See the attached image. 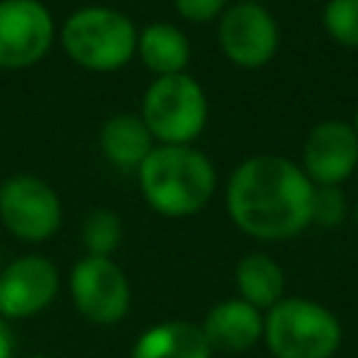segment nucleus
Segmentation results:
<instances>
[{
  "label": "nucleus",
  "mask_w": 358,
  "mask_h": 358,
  "mask_svg": "<svg viewBox=\"0 0 358 358\" xmlns=\"http://www.w3.org/2000/svg\"><path fill=\"white\" fill-rule=\"evenodd\" d=\"M313 190L316 185L299 162L280 154H255L229 173L224 199L243 235L277 243L313 224Z\"/></svg>",
  "instance_id": "f257e3e1"
},
{
  "label": "nucleus",
  "mask_w": 358,
  "mask_h": 358,
  "mask_svg": "<svg viewBox=\"0 0 358 358\" xmlns=\"http://www.w3.org/2000/svg\"><path fill=\"white\" fill-rule=\"evenodd\" d=\"M145 204L165 218H190L207 207L218 173L213 159L196 145H154L137 168Z\"/></svg>",
  "instance_id": "f03ea898"
},
{
  "label": "nucleus",
  "mask_w": 358,
  "mask_h": 358,
  "mask_svg": "<svg viewBox=\"0 0 358 358\" xmlns=\"http://www.w3.org/2000/svg\"><path fill=\"white\" fill-rule=\"evenodd\" d=\"M140 28L134 20L109 6H81L59 28V45L67 59L92 73H115L137 53Z\"/></svg>",
  "instance_id": "7ed1b4c3"
},
{
  "label": "nucleus",
  "mask_w": 358,
  "mask_h": 358,
  "mask_svg": "<svg viewBox=\"0 0 358 358\" xmlns=\"http://www.w3.org/2000/svg\"><path fill=\"white\" fill-rule=\"evenodd\" d=\"M341 338L338 316L308 296H282L263 313V341L274 358H333Z\"/></svg>",
  "instance_id": "20e7f679"
},
{
  "label": "nucleus",
  "mask_w": 358,
  "mask_h": 358,
  "mask_svg": "<svg viewBox=\"0 0 358 358\" xmlns=\"http://www.w3.org/2000/svg\"><path fill=\"white\" fill-rule=\"evenodd\" d=\"M140 117L157 145H193L207 126L204 87L187 70L157 76L143 92Z\"/></svg>",
  "instance_id": "39448f33"
},
{
  "label": "nucleus",
  "mask_w": 358,
  "mask_h": 358,
  "mask_svg": "<svg viewBox=\"0 0 358 358\" xmlns=\"http://www.w3.org/2000/svg\"><path fill=\"white\" fill-rule=\"evenodd\" d=\"M0 224L17 241H50L62 227V199L45 179L14 173L0 185Z\"/></svg>",
  "instance_id": "423d86ee"
},
{
  "label": "nucleus",
  "mask_w": 358,
  "mask_h": 358,
  "mask_svg": "<svg viewBox=\"0 0 358 358\" xmlns=\"http://www.w3.org/2000/svg\"><path fill=\"white\" fill-rule=\"evenodd\" d=\"M70 296L87 322L112 327L129 313L131 285L126 271L112 257L84 255L70 268Z\"/></svg>",
  "instance_id": "0eeeda50"
},
{
  "label": "nucleus",
  "mask_w": 358,
  "mask_h": 358,
  "mask_svg": "<svg viewBox=\"0 0 358 358\" xmlns=\"http://www.w3.org/2000/svg\"><path fill=\"white\" fill-rule=\"evenodd\" d=\"M218 48L243 70L266 67L280 48V25L266 3L235 0L218 17Z\"/></svg>",
  "instance_id": "6e6552de"
},
{
  "label": "nucleus",
  "mask_w": 358,
  "mask_h": 358,
  "mask_svg": "<svg viewBox=\"0 0 358 358\" xmlns=\"http://www.w3.org/2000/svg\"><path fill=\"white\" fill-rule=\"evenodd\" d=\"M56 39L53 14L42 0H0V70L39 64Z\"/></svg>",
  "instance_id": "1a4fd4ad"
},
{
  "label": "nucleus",
  "mask_w": 358,
  "mask_h": 358,
  "mask_svg": "<svg viewBox=\"0 0 358 358\" xmlns=\"http://www.w3.org/2000/svg\"><path fill=\"white\" fill-rule=\"evenodd\" d=\"M59 268L42 255H22L0 268V316L28 319L50 308L59 294Z\"/></svg>",
  "instance_id": "9d476101"
},
{
  "label": "nucleus",
  "mask_w": 358,
  "mask_h": 358,
  "mask_svg": "<svg viewBox=\"0 0 358 358\" xmlns=\"http://www.w3.org/2000/svg\"><path fill=\"white\" fill-rule=\"evenodd\" d=\"M302 171L316 187H341L358 168V137L347 120L316 123L302 143Z\"/></svg>",
  "instance_id": "9b49d317"
},
{
  "label": "nucleus",
  "mask_w": 358,
  "mask_h": 358,
  "mask_svg": "<svg viewBox=\"0 0 358 358\" xmlns=\"http://www.w3.org/2000/svg\"><path fill=\"white\" fill-rule=\"evenodd\" d=\"M201 333L213 352H246L257 341H263V310L243 302L241 296L221 299L207 310Z\"/></svg>",
  "instance_id": "f8f14e48"
},
{
  "label": "nucleus",
  "mask_w": 358,
  "mask_h": 358,
  "mask_svg": "<svg viewBox=\"0 0 358 358\" xmlns=\"http://www.w3.org/2000/svg\"><path fill=\"white\" fill-rule=\"evenodd\" d=\"M129 358H213L201 324L190 319H168L148 327L131 347Z\"/></svg>",
  "instance_id": "ddd939ff"
},
{
  "label": "nucleus",
  "mask_w": 358,
  "mask_h": 358,
  "mask_svg": "<svg viewBox=\"0 0 358 358\" xmlns=\"http://www.w3.org/2000/svg\"><path fill=\"white\" fill-rule=\"evenodd\" d=\"M98 145H101V154L106 157V162H112L120 171L137 173V168L154 151L157 140L151 137V131L140 115L120 112V115H112L109 120H103Z\"/></svg>",
  "instance_id": "4468645a"
},
{
  "label": "nucleus",
  "mask_w": 358,
  "mask_h": 358,
  "mask_svg": "<svg viewBox=\"0 0 358 358\" xmlns=\"http://www.w3.org/2000/svg\"><path fill=\"white\" fill-rule=\"evenodd\" d=\"M134 56L145 64V70L154 73V78L185 73L190 62V39L173 22H151L140 28Z\"/></svg>",
  "instance_id": "2eb2a0df"
},
{
  "label": "nucleus",
  "mask_w": 358,
  "mask_h": 358,
  "mask_svg": "<svg viewBox=\"0 0 358 358\" xmlns=\"http://www.w3.org/2000/svg\"><path fill=\"white\" fill-rule=\"evenodd\" d=\"M235 288L243 302L266 313L285 296V271L266 252H249L235 266Z\"/></svg>",
  "instance_id": "dca6fc26"
},
{
  "label": "nucleus",
  "mask_w": 358,
  "mask_h": 358,
  "mask_svg": "<svg viewBox=\"0 0 358 358\" xmlns=\"http://www.w3.org/2000/svg\"><path fill=\"white\" fill-rule=\"evenodd\" d=\"M120 241H123V221H120V215L115 210L98 207L84 218L81 243H84L87 255L112 257V252L120 246Z\"/></svg>",
  "instance_id": "f3484780"
},
{
  "label": "nucleus",
  "mask_w": 358,
  "mask_h": 358,
  "mask_svg": "<svg viewBox=\"0 0 358 358\" xmlns=\"http://www.w3.org/2000/svg\"><path fill=\"white\" fill-rule=\"evenodd\" d=\"M322 25L336 45L358 50V0H327L322 8Z\"/></svg>",
  "instance_id": "a211bd4d"
},
{
  "label": "nucleus",
  "mask_w": 358,
  "mask_h": 358,
  "mask_svg": "<svg viewBox=\"0 0 358 358\" xmlns=\"http://www.w3.org/2000/svg\"><path fill=\"white\" fill-rule=\"evenodd\" d=\"M350 207L341 187H316L313 190V224L319 227H338L347 218Z\"/></svg>",
  "instance_id": "6ab92c4d"
},
{
  "label": "nucleus",
  "mask_w": 358,
  "mask_h": 358,
  "mask_svg": "<svg viewBox=\"0 0 358 358\" xmlns=\"http://www.w3.org/2000/svg\"><path fill=\"white\" fill-rule=\"evenodd\" d=\"M227 6H229V0H173L176 14L196 25L213 22V20L218 22V17L227 11Z\"/></svg>",
  "instance_id": "aec40b11"
},
{
  "label": "nucleus",
  "mask_w": 358,
  "mask_h": 358,
  "mask_svg": "<svg viewBox=\"0 0 358 358\" xmlns=\"http://www.w3.org/2000/svg\"><path fill=\"white\" fill-rule=\"evenodd\" d=\"M14 333H11V324L0 316V358H14Z\"/></svg>",
  "instance_id": "412c9836"
},
{
  "label": "nucleus",
  "mask_w": 358,
  "mask_h": 358,
  "mask_svg": "<svg viewBox=\"0 0 358 358\" xmlns=\"http://www.w3.org/2000/svg\"><path fill=\"white\" fill-rule=\"evenodd\" d=\"M350 126H352V131H355V137H358V106H355V112H352V120H350Z\"/></svg>",
  "instance_id": "4be33fe9"
},
{
  "label": "nucleus",
  "mask_w": 358,
  "mask_h": 358,
  "mask_svg": "<svg viewBox=\"0 0 358 358\" xmlns=\"http://www.w3.org/2000/svg\"><path fill=\"white\" fill-rule=\"evenodd\" d=\"M28 358H53V355H45V352H34V355H28Z\"/></svg>",
  "instance_id": "5701e85b"
},
{
  "label": "nucleus",
  "mask_w": 358,
  "mask_h": 358,
  "mask_svg": "<svg viewBox=\"0 0 358 358\" xmlns=\"http://www.w3.org/2000/svg\"><path fill=\"white\" fill-rule=\"evenodd\" d=\"M352 218H355V221H358V204H355V210H352Z\"/></svg>",
  "instance_id": "b1692460"
},
{
  "label": "nucleus",
  "mask_w": 358,
  "mask_h": 358,
  "mask_svg": "<svg viewBox=\"0 0 358 358\" xmlns=\"http://www.w3.org/2000/svg\"><path fill=\"white\" fill-rule=\"evenodd\" d=\"M246 3H268V0H246Z\"/></svg>",
  "instance_id": "393cba45"
},
{
  "label": "nucleus",
  "mask_w": 358,
  "mask_h": 358,
  "mask_svg": "<svg viewBox=\"0 0 358 358\" xmlns=\"http://www.w3.org/2000/svg\"><path fill=\"white\" fill-rule=\"evenodd\" d=\"M0 268H3V260H0Z\"/></svg>",
  "instance_id": "a878e982"
}]
</instances>
